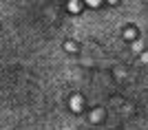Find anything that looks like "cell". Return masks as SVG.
<instances>
[{
  "instance_id": "obj_1",
  "label": "cell",
  "mask_w": 148,
  "mask_h": 130,
  "mask_svg": "<svg viewBox=\"0 0 148 130\" xmlns=\"http://www.w3.org/2000/svg\"><path fill=\"white\" fill-rule=\"evenodd\" d=\"M71 108H73V110H80V108H82V99L73 97V99H71Z\"/></svg>"
},
{
  "instance_id": "obj_3",
  "label": "cell",
  "mask_w": 148,
  "mask_h": 130,
  "mask_svg": "<svg viewBox=\"0 0 148 130\" xmlns=\"http://www.w3.org/2000/svg\"><path fill=\"white\" fill-rule=\"evenodd\" d=\"M124 35H126V40H130V37H135V33L130 31V29H126V31H124Z\"/></svg>"
},
{
  "instance_id": "obj_6",
  "label": "cell",
  "mask_w": 148,
  "mask_h": 130,
  "mask_svg": "<svg viewBox=\"0 0 148 130\" xmlns=\"http://www.w3.org/2000/svg\"><path fill=\"white\" fill-rule=\"evenodd\" d=\"M108 2H117V0H108Z\"/></svg>"
},
{
  "instance_id": "obj_2",
  "label": "cell",
  "mask_w": 148,
  "mask_h": 130,
  "mask_svg": "<svg viewBox=\"0 0 148 130\" xmlns=\"http://www.w3.org/2000/svg\"><path fill=\"white\" fill-rule=\"evenodd\" d=\"M69 9H71V11H80V5H77V2H71V5H69Z\"/></svg>"
},
{
  "instance_id": "obj_4",
  "label": "cell",
  "mask_w": 148,
  "mask_h": 130,
  "mask_svg": "<svg viewBox=\"0 0 148 130\" xmlns=\"http://www.w3.org/2000/svg\"><path fill=\"white\" fill-rule=\"evenodd\" d=\"M86 2H88V5H93V7H97V5H99V0H86Z\"/></svg>"
},
{
  "instance_id": "obj_5",
  "label": "cell",
  "mask_w": 148,
  "mask_h": 130,
  "mask_svg": "<svg viewBox=\"0 0 148 130\" xmlns=\"http://www.w3.org/2000/svg\"><path fill=\"white\" fill-rule=\"evenodd\" d=\"M142 60H144V62H148V53H144V55H142Z\"/></svg>"
}]
</instances>
